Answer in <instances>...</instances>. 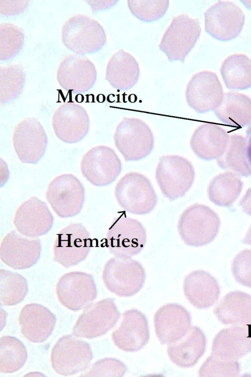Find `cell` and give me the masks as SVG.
Masks as SVG:
<instances>
[{
    "mask_svg": "<svg viewBox=\"0 0 251 377\" xmlns=\"http://www.w3.org/2000/svg\"><path fill=\"white\" fill-rule=\"evenodd\" d=\"M127 5L132 14L144 22H152L162 18L169 5L168 0H128Z\"/></svg>",
    "mask_w": 251,
    "mask_h": 377,
    "instance_id": "40",
    "label": "cell"
},
{
    "mask_svg": "<svg viewBox=\"0 0 251 377\" xmlns=\"http://www.w3.org/2000/svg\"><path fill=\"white\" fill-rule=\"evenodd\" d=\"M220 225L218 215L209 207L195 203L181 214L177 230L185 244L198 247L211 242L217 236Z\"/></svg>",
    "mask_w": 251,
    "mask_h": 377,
    "instance_id": "2",
    "label": "cell"
},
{
    "mask_svg": "<svg viewBox=\"0 0 251 377\" xmlns=\"http://www.w3.org/2000/svg\"><path fill=\"white\" fill-rule=\"evenodd\" d=\"M15 151L23 163L36 164L45 153L48 140L39 120L27 117L16 126L13 135Z\"/></svg>",
    "mask_w": 251,
    "mask_h": 377,
    "instance_id": "15",
    "label": "cell"
},
{
    "mask_svg": "<svg viewBox=\"0 0 251 377\" xmlns=\"http://www.w3.org/2000/svg\"><path fill=\"white\" fill-rule=\"evenodd\" d=\"M146 242V232L142 223L124 215L114 219L106 236V246L114 256L137 255Z\"/></svg>",
    "mask_w": 251,
    "mask_h": 377,
    "instance_id": "9",
    "label": "cell"
},
{
    "mask_svg": "<svg viewBox=\"0 0 251 377\" xmlns=\"http://www.w3.org/2000/svg\"><path fill=\"white\" fill-rule=\"evenodd\" d=\"M53 219L46 203L37 197L32 196L18 208L13 224L22 235L36 238L50 231Z\"/></svg>",
    "mask_w": 251,
    "mask_h": 377,
    "instance_id": "20",
    "label": "cell"
},
{
    "mask_svg": "<svg viewBox=\"0 0 251 377\" xmlns=\"http://www.w3.org/2000/svg\"><path fill=\"white\" fill-rule=\"evenodd\" d=\"M56 293L59 302L74 311L87 306L97 295L93 276L80 271H72L63 275L56 284Z\"/></svg>",
    "mask_w": 251,
    "mask_h": 377,
    "instance_id": "16",
    "label": "cell"
},
{
    "mask_svg": "<svg viewBox=\"0 0 251 377\" xmlns=\"http://www.w3.org/2000/svg\"><path fill=\"white\" fill-rule=\"evenodd\" d=\"M25 83V74L19 65L11 64L0 67V101L8 103L21 93Z\"/></svg>",
    "mask_w": 251,
    "mask_h": 377,
    "instance_id": "37",
    "label": "cell"
},
{
    "mask_svg": "<svg viewBox=\"0 0 251 377\" xmlns=\"http://www.w3.org/2000/svg\"><path fill=\"white\" fill-rule=\"evenodd\" d=\"M217 162L223 169L237 176L247 177L251 174L246 139L240 135L229 136L226 149L217 159Z\"/></svg>",
    "mask_w": 251,
    "mask_h": 377,
    "instance_id": "32",
    "label": "cell"
},
{
    "mask_svg": "<svg viewBox=\"0 0 251 377\" xmlns=\"http://www.w3.org/2000/svg\"><path fill=\"white\" fill-rule=\"evenodd\" d=\"M139 75V66L135 58L121 49L109 59L105 79L113 88L119 90H127L136 84Z\"/></svg>",
    "mask_w": 251,
    "mask_h": 377,
    "instance_id": "30",
    "label": "cell"
},
{
    "mask_svg": "<svg viewBox=\"0 0 251 377\" xmlns=\"http://www.w3.org/2000/svg\"><path fill=\"white\" fill-rule=\"evenodd\" d=\"M27 359V352L24 344L17 338L10 336L0 339V372L12 373L22 368Z\"/></svg>",
    "mask_w": 251,
    "mask_h": 377,
    "instance_id": "35",
    "label": "cell"
},
{
    "mask_svg": "<svg viewBox=\"0 0 251 377\" xmlns=\"http://www.w3.org/2000/svg\"><path fill=\"white\" fill-rule=\"evenodd\" d=\"M199 20L186 14L174 17L160 41L159 48L169 61L184 62L201 33Z\"/></svg>",
    "mask_w": 251,
    "mask_h": 377,
    "instance_id": "5",
    "label": "cell"
},
{
    "mask_svg": "<svg viewBox=\"0 0 251 377\" xmlns=\"http://www.w3.org/2000/svg\"><path fill=\"white\" fill-rule=\"evenodd\" d=\"M118 1V0L87 1V2L91 5L93 12L99 11L110 8L113 6L115 5Z\"/></svg>",
    "mask_w": 251,
    "mask_h": 377,
    "instance_id": "44",
    "label": "cell"
},
{
    "mask_svg": "<svg viewBox=\"0 0 251 377\" xmlns=\"http://www.w3.org/2000/svg\"><path fill=\"white\" fill-rule=\"evenodd\" d=\"M127 370L120 360L114 358H105L94 363L82 377H122Z\"/></svg>",
    "mask_w": 251,
    "mask_h": 377,
    "instance_id": "41",
    "label": "cell"
},
{
    "mask_svg": "<svg viewBox=\"0 0 251 377\" xmlns=\"http://www.w3.org/2000/svg\"><path fill=\"white\" fill-rule=\"evenodd\" d=\"M206 344V337L202 331L197 326H191L184 337L168 345V355L178 367H192L204 353Z\"/></svg>",
    "mask_w": 251,
    "mask_h": 377,
    "instance_id": "29",
    "label": "cell"
},
{
    "mask_svg": "<svg viewBox=\"0 0 251 377\" xmlns=\"http://www.w3.org/2000/svg\"><path fill=\"white\" fill-rule=\"evenodd\" d=\"M115 146L126 162L137 161L148 156L154 145L153 134L143 120L125 117L114 135Z\"/></svg>",
    "mask_w": 251,
    "mask_h": 377,
    "instance_id": "7",
    "label": "cell"
},
{
    "mask_svg": "<svg viewBox=\"0 0 251 377\" xmlns=\"http://www.w3.org/2000/svg\"><path fill=\"white\" fill-rule=\"evenodd\" d=\"M61 37L67 49L80 55L97 53L106 43V33L100 24L81 14L70 17L64 23Z\"/></svg>",
    "mask_w": 251,
    "mask_h": 377,
    "instance_id": "1",
    "label": "cell"
},
{
    "mask_svg": "<svg viewBox=\"0 0 251 377\" xmlns=\"http://www.w3.org/2000/svg\"></svg>",
    "mask_w": 251,
    "mask_h": 377,
    "instance_id": "48",
    "label": "cell"
},
{
    "mask_svg": "<svg viewBox=\"0 0 251 377\" xmlns=\"http://www.w3.org/2000/svg\"><path fill=\"white\" fill-rule=\"evenodd\" d=\"M92 240L81 223H70L56 235L53 260L66 268L77 265L87 256Z\"/></svg>",
    "mask_w": 251,
    "mask_h": 377,
    "instance_id": "10",
    "label": "cell"
},
{
    "mask_svg": "<svg viewBox=\"0 0 251 377\" xmlns=\"http://www.w3.org/2000/svg\"><path fill=\"white\" fill-rule=\"evenodd\" d=\"M97 78V69L93 62L87 57L76 54L66 56L56 72V79L60 86L75 94L90 90Z\"/></svg>",
    "mask_w": 251,
    "mask_h": 377,
    "instance_id": "17",
    "label": "cell"
},
{
    "mask_svg": "<svg viewBox=\"0 0 251 377\" xmlns=\"http://www.w3.org/2000/svg\"><path fill=\"white\" fill-rule=\"evenodd\" d=\"M93 355L90 345L71 335L61 337L53 346L50 355L53 369L67 376L84 371Z\"/></svg>",
    "mask_w": 251,
    "mask_h": 377,
    "instance_id": "11",
    "label": "cell"
},
{
    "mask_svg": "<svg viewBox=\"0 0 251 377\" xmlns=\"http://www.w3.org/2000/svg\"><path fill=\"white\" fill-rule=\"evenodd\" d=\"M120 317L114 299L107 298L90 305L80 315L73 328L76 337L93 339L111 329Z\"/></svg>",
    "mask_w": 251,
    "mask_h": 377,
    "instance_id": "13",
    "label": "cell"
},
{
    "mask_svg": "<svg viewBox=\"0 0 251 377\" xmlns=\"http://www.w3.org/2000/svg\"><path fill=\"white\" fill-rule=\"evenodd\" d=\"M224 96L216 74L203 71L195 74L188 82L185 91L188 105L197 112L214 110Z\"/></svg>",
    "mask_w": 251,
    "mask_h": 377,
    "instance_id": "18",
    "label": "cell"
},
{
    "mask_svg": "<svg viewBox=\"0 0 251 377\" xmlns=\"http://www.w3.org/2000/svg\"><path fill=\"white\" fill-rule=\"evenodd\" d=\"M102 277L110 292L120 296L128 297L142 289L146 273L142 265L131 257L114 256L105 264Z\"/></svg>",
    "mask_w": 251,
    "mask_h": 377,
    "instance_id": "3",
    "label": "cell"
},
{
    "mask_svg": "<svg viewBox=\"0 0 251 377\" xmlns=\"http://www.w3.org/2000/svg\"><path fill=\"white\" fill-rule=\"evenodd\" d=\"M243 183L237 175L227 172L214 177L209 183L207 192L209 200L219 206L231 205L242 190Z\"/></svg>",
    "mask_w": 251,
    "mask_h": 377,
    "instance_id": "34",
    "label": "cell"
},
{
    "mask_svg": "<svg viewBox=\"0 0 251 377\" xmlns=\"http://www.w3.org/2000/svg\"><path fill=\"white\" fill-rule=\"evenodd\" d=\"M46 197L58 216L73 217L82 210L85 189L80 181L73 174H61L49 183Z\"/></svg>",
    "mask_w": 251,
    "mask_h": 377,
    "instance_id": "8",
    "label": "cell"
},
{
    "mask_svg": "<svg viewBox=\"0 0 251 377\" xmlns=\"http://www.w3.org/2000/svg\"><path fill=\"white\" fill-rule=\"evenodd\" d=\"M216 116L226 125L241 128L251 122V100L234 92L225 94L214 109Z\"/></svg>",
    "mask_w": 251,
    "mask_h": 377,
    "instance_id": "31",
    "label": "cell"
},
{
    "mask_svg": "<svg viewBox=\"0 0 251 377\" xmlns=\"http://www.w3.org/2000/svg\"><path fill=\"white\" fill-rule=\"evenodd\" d=\"M213 313L223 324L251 326V295L237 290L230 292L218 303Z\"/></svg>",
    "mask_w": 251,
    "mask_h": 377,
    "instance_id": "28",
    "label": "cell"
},
{
    "mask_svg": "<svg viewBox=\"0 0 251 377\" xmlns=\"http://www.w3.org/2000/svg\"><path fill=\"white\" fill-rule=\"evenodd\" d=\"M220 71L227 88L245 90L251 87V59L245 54H237L227 57Z\"/></svg>",
    "mask_w": 251,
    "mask_h": 377,
    "instance_id": "33",
    "label": "cell"
},
{
    "mask_svg": "<svg viewBox=\"0 0 251 377\" xmlns=\"http://www.w3.org/2000/svg\"><path fill=\"white\" fill-rule=\"evenodd\" d=\"M205 31L214 38L226 41L237 37L245 23L242 10L235 4L220 0L204 13Z\"/></svg>",
    "mask_w": 251,
    "mask_h": 377,
    "instance_id": "14",
    "label": "cell"
},
{
    "mask_svg": "<svg viewBox=\"0 0 251 377\" xmlns=\"http://www.w3.org/2000/svg\"><path fill=\"white\" fill-rule=\"evenodd\" d=\"M155 333L161 344L175 343L188 333L191 317L187 310L177 303H168L160 307L154 315Z\"/></svg>",
    "mask_w": 251,
    "mask_h": 377,
    "instance_id": "22",
    "label": "cell"
},
{
    "mask_svg": "<svg viewBox=\"0 0 251 377\" xmlns=\"http://www.w3.org/2000/svg\"><path fill=\"white\" fill-rule=\"evenodd\" d=\"M111 337L114 344L122 350H139L147 344L150 337L146 316L135 309L126 311L121 325L112 333Z\"/></svg>",
    "mask_w": 251,
    "mask_h": 377,
    "instance_id": "23",
    "label": "cell"
},
{
    "mask_svg": "<svg viewBox=\"0 0 251 377\" xmlns=\"http://www.w3.org/2000/svg\"><path fill=\"white\" fill-rule=\"evenodd\" d=\"M250 131H251V129L250 130ZM248 134H249V136H250V137H250V140L249 141V144L248 145L247 144V145L249 146V147H248L249 149L247 148V150H249V153H248L249 154V156H248V157L249 162L250 164L251 165H250V166H251V133L250 132V133H248Z\"/></svg>",
    "mask_w": 251,
    "mask_h": 377,
    "instance_id": "47",
    "label": "cell"
},
{
    "mask_svg": "<svg viewBox=\"0 0 251 377\" xmlns=\"http://www.w3.org/2000/svg\"><path fill=\"white\" fill-rule=\"evenodd\" d=\"M251 351V328L237 326L222 329L215 336L211 353L225 358L238 360Z\"/></svg>",
    "mask_w": 251,
    "mask_h": 377,
    "instance_id": "26",
    "label": "cell"
},
{
    "mask_svg": "<svg viewBox=\"0 0 251 377\" xmlns=\"http://www.w3.org/2000/svg\"><path fill=\"white\" fill-rule=\"evenodd\" d=\"M28 291L27 281L22 275L4 269H0V303L13 306L21 302Z\"/></svg>",
    "mask_w": 251,
    "mask_h": 377,
    "instance_id": "36",
    "label": "cell"
},
{
    "mask_svg": "<svg viewBox=\"0 0 251 377\" xmlns=\"http://www.w3.org/2000/svg\"><path fill=\"white\" fill-rule=\"evenodd\" d=\"M231 271L237 282L251 288V249L238 253L232 261Z\"/></svg>",
    "mask_w": 251,
    "mask_h": 377,
    "instance_id": "42",
    "label": "cell"
},
{
    "mask_svg": "<svg viewBox=\"0 0 251 377\" xmlns=\"http://www.w3.org/2000/svg\"><path fill=\"white\" fill-rule=\"evenodd\" d=\"M90 121L86 110L73 102L61 104L55 110L52 126L56 136L67 143L80 141L87 135Z\"/></svg>",
    "mask_w": 251,
    "mask_h": 377,
    "instance_id": "19",
    "label": "cell"
},
{
    "mask_svg": "<svg viewBox=\"0 0 251 377\" xmlns=\"http://www.w3.org/2000/svg\"><path fill=\"white\" fill-rule=\"evenodd\" d=\"M229 136L216 124L205 123L198 127L190 140L191 148L194 154L203 160L219 158L226 146Z\"/></svg>",
    "mask_w": 251,
    "mask_h": 377,
    "instance_id": "27",
    "label": "cell"
},
{
    "mask_svg": "<svg viewBox=\"0 0 251 377\" xmlns=\"http://www.w3.org/2000/svg\"><path fill=\"white\" fill-rule=\"evenodd\" d=\"M240 373L238 360L229 359L211 354L203 363L199 371V377H235Z\"/></svg>",
    "mask_w": 251,
    "mask_h": 377,
    "instance_id": "39",
    "label": "cell"
},
{
    "mask_svg": "<svg viewBox=\"0 0 251 377\" xmlns=\"http://www.w3.org/2000/svg\"><path fill=\"white\" fill-rule=\"evenodd\" d=\"M243 242L245 244L251 245V226L246 234L243 239Z\"/></svg>",
    "mask_w": 251,
    "mask_h": 377,
    "instance_id": "46",
    "label": "cell"
},
{
    "mask_svg": "<svg viewBox=\"0 0 251 377\" xmlns=\"http://www.w3.org/2000/svg\"><path fill=\"white\" fill-rule=\"evenodd\" d=\"M184 294L189 302L198 309H206L218 300L220 288L216 278L203 270H194L184 278Z\"/></svg>",
    "mask_w": 251,
    "mask_h": 377,
    "instance_id": "25",
    "label": "cell"
},
{
    "mask_svg": "<svg viewBox=\"0 0 251 377\" xmlns=\"http://www.w3.org/2000/svg\"><path fill=\"white\" fill-rule=\"evenodd\" d=\"M25 41L23 31L13 24L5 22L0 25V59L7 61L17 55Z\"/></svg>",
    "mask_w": 251,
    "mask_h": 377,
    "instance_id": "38",
    "label": "cell"
},
{
    "mask_svg": "<svg viewBox=\"0 0 251 377\" xmlns=\"http://www.w3.org/2000/svg\"><path fill=\"white\" fill-rule=\"evenodd\" d=\"M122 170L121 160L111 148L97 146L82 157L80 170L84 177L92 185L103 187L114 182Z\"/></svg>",
    "mask_w": 251,
    "mask_h": 377,
    "instance_id": "12",
    "label": "cell"
},
{
    "mask_svg": "<svg viewBox=\"0 0 251 377\" xmlns=\"http://www.w3.org/2000/svg\"><path fill=\"white\" fill-rule=\"evenodd\" d=\"M115 195L119 206L127 212L139 215L151 213L157 197L149 179L138 172L125 174L118 181Z\"/></svg>",
    "mask_w": 251,
    "mask_h": 377,
    "instance_id": "4",
    "label": "cell"
},
{
    "mask_svg": "<svg viewBox=\"0 0 251 377\" xmlns=\"http://www.w3.org/2000/svg\"><path fill=\"white\" fill-rule=\"evenodd\" d=\"M240 205L246 214L251 215V188L247 190L240 202Z\"/></svg>",
    "mask_w": 251,
    "mask_h": 377,
    "instance_id": "45",
    "label": "cell"
},
{
    "mask_svg": "<svg viewBox=\"0 0 251 377\" xmlns=\"http://www.w3.org/2000/svg\"><path fill=\"white\" fill-rule=\"evenodd\" d=\"M23 335L33 343H42L51 335L56 318L49 309L38 303L24 306L19 317Z\"/></svg>",
    "mask_w": 251,
    "mask_h": 377,
    "instance_id": "24",
    "label": "cell"
},
{
    "mask_svg": "<svg viewBox=\"0 0 251 377\" xmlns=\"http://www.w3.org/2000/svg\"><path fill=\"white\" fill-rule=\"evenodd\" d=\"M28 2L27 0H0V13L9 16L20 14L26 8Z\"/></svg>",
    "mask_w": 251,
    "mask_h": 377,
    "instance_id": "43",
    "label": "cell"
},
{
    "mask_svg": "<svg viewBox=\"0 0 251 377\" xmlns=\"http://www.w3.org/2000/svg\"><path fill=\"white\" fill-rule=\"evenodd\" d=\"M195 173L191 162L178 155L161 157L155 178L162 194L173 201L182 197L191 188Z\"/></svg>",
    "mask_w": 251,
    "mask_h": 377,
    "instance_id": "6",
    "label": "cell"
},
{
    "mask_svg": "<svg viewBox=\"0 0 251 377\" xmlns=\"http://www.w3.org/2000/svg\"><path fill=\"white\" fill-rule=\"evenodd\" d=\"M41 242L38 238L24 237L14 230L2 239L0 248L1 261L14 269L34 266L40 258Z\"/></svg>",
    "mask_w": 251,
    "mask_h": 377,
    "instance_id": "21",
    "label": "cell"
}]
</instances>
